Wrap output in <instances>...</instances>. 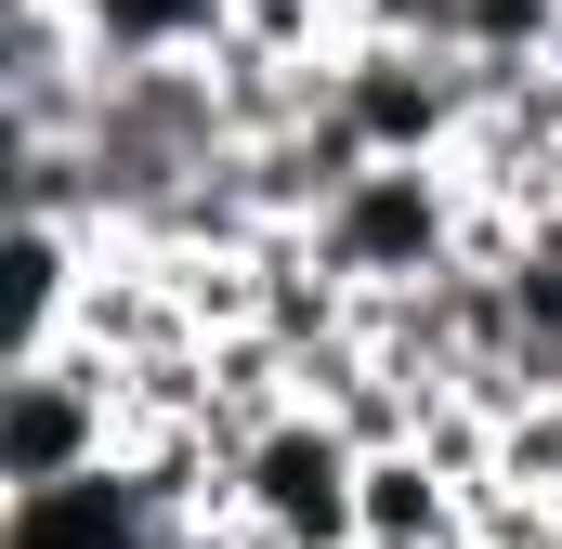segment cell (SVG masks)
I'll list each match as a JSON object with an SVG mask.
<instances>
[{
    "mask_svg": "<svg viewBox=\"0 0 562 549\" xmlns=\"http://www.w3.org/2000/svg\"><path fill=\"white\" fill-rule=\"evenodd\" d=\"M471 223H484V197H471L458 157H367L301 223V249L340 274L353 301H380V288H431L445 262H471Z\"/></svg>",
    "mask_w": 562,
    "mask_h": 549,
    "instance_id": "1",
    "label": "cell"
},
{
    "mask_svg": "<svg viewBox=\"0 0 562 549\" xmlns=\"http://www.w3.org/2000/svg\"><path fill=\"white\" fill-rule=\"evenodd\" d=\"M119 458H132V380H119V354L53 340V354L0 367V511L13 497H66V484H92Z\"/></svg>",
    "mask_w": 562,
    "mask_h": 549,
    "instance_id": "2",
    "label": "cell"
},
{
    "mask_svg": "<svg viewBox=\"0 0 562 549\" xmlns=\"http://www.w3.org/2000/svg\"><path fill=\"white\" fill-rule=\"evenodd\" d=\"M236 524L262 549H353L367 537V445H353V418L288 393L236 445Z\"/></svg>",
    "mask_w": 562,
    "mask_h": 549,
    "instance_id": "3",
    "label": "cell"
},
{
    "mask_svg": "<svg viewBox=\"0 0 562 549\" xmlns=\"http://www.w3.org/2000/svg\"><path fill=\"white\" fill-rule=\"evenodd\" d=\"M484 66L471 53H431V40H380V26H353L340 53H327V105H340V132L367 144V157H458L471 119H484Z\"/></svg>",
    "mask_w": 562,
    "mask_h": 549,
    "instance_id": "4",
    "label": "cell"
},
{
    "mask_svg": "<svg viewBox=\"0 0 562 549\" xmlns=\"http://www.w3.org/2000/svg\"><path fill=\"white\" fill-rule=\"evenodd\" d=\"M92 262H105V236H92V223H26V210H13V249H0V288H13L0 367H13V354H53V340H79Z\"/></svg>",
    "mask_w": 562,
    "mask_h": 549,
    "instance_id": "5",
    "label": "cell"
},
{
    "mask_svg": "<svg viewBox=\"0 0 562 549\" xmlns=\"http://www.w3.org/2000/svg\"><path fill=\"white\" fill-rule=\"evenodd\" d=\"M471 471H445L419 432L406 445H367V537H431V549H471Z\"/></svg>",
    "mask_w": 562,
    "mask_h": 549,
    "instance_id": "6",
    "label": "cell"
},
{
    "mask_svg": "<svg viewBox=\"0 0 562 549\" xmlns=\"http://www.w3.org/2000/svg\"><path fill=\"white\" fill-rule=\"evenodd\" d=\"M79 13H92V40L119 66H144V53H210L236 26V0H79Z\"/></svg>",
    "mask_w": 562,
    "mask_h": 549,
    "instance_id": "7",
    "label": "cell"
}]
</instances>
